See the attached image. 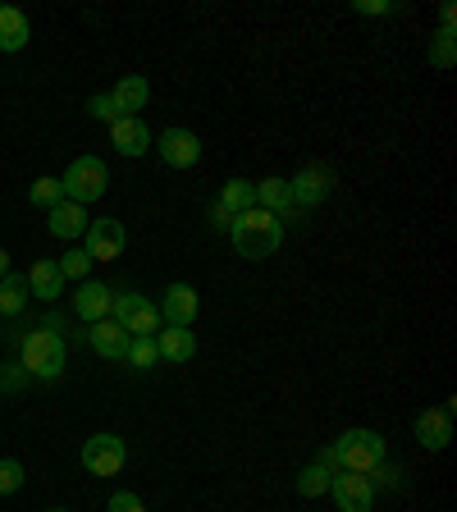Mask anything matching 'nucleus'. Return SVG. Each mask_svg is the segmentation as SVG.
Listing matches in <instances>:
<instances>
[{
    "mask_svg": "<svg viewBox=\"0 0 457 512\" xmlns=\"http://www.w3.org/2000/svg\"><path fill=\"white\" fill-rule=\"evenodd\" d=\"M106 512H147V508H142V499H138V494H115V499H110L106 503Z\"/></svg>",
    "mask_w": 457,
    "mask_h": 512,
    "instance_id": "32",
    "label": "nucleus"
},
{
    "mask_svg": "<svg viewBox=\"0 0 457 512\" xmlns=\"http://www.w3.org/2000/svg\"><path fill=\"white\" fill-rule=\"evenodd\" d=\"M46 512H69V508H46Z\"/></svg>",
    "mask_w": 457,
    "mask_h": 512,
    "instance_id": "37",
    "label": "nucleus"
},
{
    "mask_svg": "<svg viewBox=\"0 0 457 512\" xmlns=\"http://www.w3.org/2000/svg\"><path fill=\"white\" fill-rule=\"evenodd\" d=\"M366 480H371V490H389V485H398V467L394 462H375V467L366 471Z\"/></svg>",
    "mask_w": 457,
    "mask_h": 512,
    "instance_id": "31",
    "label": "nucleus"
},
{
    "mask_svg": "<svg viewBox=\"0 0 457 512\" xmlns=\"http://www.w3.org/2000/svg\"><path fill=\"white\" fill-rule=\"evenodd\" d=\"M87 339H92V348L101 352V357H106V362H124V352H128V334L119 330L115 320H96L92 325V334H87Z\"/></svg>",
    "mask_w": 457,
    "mask_h": 512,
    "instance_id": "16",
    "label": "nucleus"
},
{
    "mask_svg": "<svg viewBox=\"0 0 457 512\" xmlns=\"http://www.w3.org/2000/svg\"><path fill=\"white\" fill-rule=\"evenodd\" d=\"M124 439L110 435V430H101V435H92L83 444V467L92 471V476H119V467H124Z\"/></svg>",
    "mask_w": 457,
    "mask_h": 512,
    "instance_id": "6",
    "label": "nucleus"
},
{
    "mask_svg": "<svg viewBox=\"0 0 457 512\" xmlns=\"http://www.w3.org/2000/svg\"><path fill=\"white\" fill-rule=\"evenodd\" d=\"M23 279H28L32 298H42V302H55L64 293V275H60V266H55V261H37V266H32Z\"/></svg>",
    "mask_w": 457,
    "mask_h": 512,
    "instance_id": "19",
    "label": "nucleus"
},
{
    "mask_svg": "<svg viewBox=\"0 0 457 512\" xmlns=\"http://www.w3.org/2000/svg\"><path fill=\"white\" fill-rule=\"evenodd\" d=\"M156 147H160V160H165L170 170H188V165L202 160V138H197L192 128H165Z\"/></svg>",
    "mask_w": 457,
    "mask_h": 512,
    "instance_id": "9",
    "label": "nucleus"
},
{
    "mask_svg": "<svg viewBox=\"0 0 457 512\" xmlns=\"http://www.w3.org/2000/svg\"><path fill=\"white\" fill-rule=\"evenodd\" d=\"M110 96H115V106L124 110V115H138V110L151 101V83L142 74H128V78H119Z\"/></svg>",
    "mask_w": 457,
    "mask_h": 512,
    "instance_id": "21",
    "label": "nucleus"
},
{
    "mask_svg": "<svg viewBox=\"0 0 457 512\" xmlns=\"http://www.w3.org/2000/svg\"><path fill=\"white\" fill-rule=\"evenodd\" d=\"M46 215H51V224H46V229H51L55 238H78V234H87V224H92L78 202H60V206H51Z\"/></svg>",
    "mask_w": 457,
    "mask_h": 512,
    "instance_id": "20",
    "label": "nucleus"
},
{
    "mask_svg": "<svg viewBox=\"0 0 457 512\" xmlns=\"http://www.w3.org/2000/svg\"><path fill=\"white\" fill-rule=\"evenodd\" d=\"M55 266H60L64 284H69V279H78V284H83V279L92 275V256H87L83 247H69V252H64V261H55Z\"/></svg>",
    "mask_w": 457,
    "mask_h": 512,
    "instance_id": "27",
    "label": "nucleus"
},
{
    "mask_svg": "<svg viewBox=\"0 0 457 512\" xmlns=\"http://www.w3.org/2000/svg\"><path fill=\"white\" fill-rule=\"evenodd\" d=\"M23 371L37 375V380H55L64 375V339L46 325V330H32L23 339Z\"/></svg>",
    "mask_w": 457,
    "mask_h": 512,
    "instance_id": "5",
    "label": "nucleus"
},
{
    "mask_svg": "<svg viewBox=\"0 0 457 512\" xmlns=\"http://www.w3.org/2000/svg\"><path fill=\"white\" fill-rule=\"evenodd\" d=\"M229 243H234V252L247 256V261H266V256H275L279 247H284V220L256 206V211L238 215V220L229 224Z\"/></svg>",
    "mask_w": 457,
    "mask_h": 512,
    "instance_id": "1",
    "label": "nucleus"
},
{
    "mask_svg": "<svg viewBox=\"0 0 457 512\" xmlns=\"http://www.w3.org/2000/svg\"><path fill=\"white\" fill-rule=\"evenodd\" d=\"M352 10H357V14H389L394 5H389V0H357Z\"/></svg>",
    "mask_w": 457,
    "mask_h": 512,
    "instance_id": "33",
    "label": "nucleus"
},
{
    "mask_svg": "<svg viewBox=\"0 0 457 512\" xmlns=\"http://www.w3.org/2000/svg\"><path fill=\"white\" fill-rule=\"evenodd\" d=\"M197 311H202V302H197V288L192 284H170L165 288V302H160V320H165V325L188 330L192 320H197Z\"/></svg>",
    "mask_w": 457,
    "mask_h": 512,
    "instance_id": "12",
    "label": "nucleus"
},
{
    "mask_svg": "<svg viewBox=\"0 0 457 512\" xmlns=\"http://www.w3.org/2000/svg\"><path fill=\"white\" fill-rule=\"evenodd\" d=\"M28 202L32 206H42V211H51V206H60L64 202V183L55 179V174H42V179L28 188Z\"/></svg>",
    "mask_w": 457,
    "mask_h": 512,
    "instance_id": "24",
    "label": "nucleus"
},
{
    "mask_svg": "<svg viewBox=\"0 0 457 512\" xmlns=\"http://www.w3.org/2000/svg\"><path fill=\"white\" fill-rule=\"evenodd\" d=\"M384 453H389V444H384L380 430H343V435L334 439V458H339V467L357 471V476H366L375 462H384Z\"/></svg>",
    "mask_w": 457,
    "mask_h": 512,
    "instance_id": "3",
    "label": "nucleus"
},
{
    "mask_svg": "<svg viewBox=\"0 0 457 512\" xmlns=\"http://www.w3.org/2000/svg\"><path fill=\"white\" fill-rule=\"evenodd\" d=\"M256 206L270 215H279V220H288V215L298 211L293 206V192H288V179H261L256 183Z\"/></svg>",
    "mask_w": 457,
    "mask_h": 512,
    "instance_id": "17",
    "label": "nucleus"
},
{
    "mask_svg": "<svg viewBox=\"0 0 457 512\" xmlns=\"http://www.w3.org/2000/svg\"><path fill=\"white\" fill-rule=\"evenodd\" d=\"M110 302H115V293H110L106 284H96V279H83L74 293V311H78V320H87V325L110 320Z\"/></svg>",
    "mask_w": 457,
    "mask_h": 512,
    "instance_id": "14",
    "label": "nucleus"
},
{
    "mask_svg": "<svg viewBox=\"0 0 457 512\" xmlns=\"http://www.w3.org/2000/svg\"><path fill=\"white\" fill-rule=\"evenodd\" d=\"M110 320H115L128 339H156L160 325H165V320H160V307L147 302L142 293H115V302H110Z\"/></svg>",
    "mask_w": 457,
    "mask_h": 512,
    "instance_id": "2",
    "label": "nucleus"
},
{
    "mask_svg": "<svg viewBox=\"0 0 457 512\" xmlns=\"http://www.w3.org/2000/svg\"><path fill=\"white\" fill-rule=\"evenodd\" d=\"M330 499L339 503V512H371L375 490L371 480L357 476V471H339V476H330Z\"/></svg>",
    "mask_w": 457,
    "mask_h": 512,
    "instance_id": "10",
    "label": "nucleus"
},
{
    "mask_svg": "<svg viewBox=\"0 0 457 512\" xmlns=\"http://www.w3.org/2000/svg\"><path fill=\"white\" fill-rule=\"evenodd\" d=\"M10 275V252H5V247H0V279Z\"/></svg>",
    "mask_w": 457,
    "mask_h": 512,
    "instance_id": "36",
    "label": "nucleus"
},
{
    "mask_svg": "<svg viewBox=\"0 0 457 512\" xmlns=\"http://www.w3.org/2000/svg\"><path fill=\"white\" fill-rule=\"evenodd\" d=\"M229 224H234V215H229L220 202H215V206H211V229H224V234H229Z\"/></svg>",
    "mask_w": 457,
    "mask_h": 512,
    "instance_id": "34",
    "label": "nucleus"
},
{
    "mask_svg": "<svg viewBox=\"0 0 457 512\" xmlns=\"http://www.w3.org/2000/svg\"><path fill=\"white\" fill-rule=\"evenodd\" d=\"M215 202L224 206V211L234 215H247V211H256V183H247V179H224V188H220V197Z\"/></svg>",
    "mask_w": 457,
    "mask_h": 512,
    "instance_id": "22",
    "label": "nucleus"
},
{
    "mask_svg": "<svg viewBox=\"0 0 457 512\" xmlns=\"http://www.w3.org/2000/svg\"><path fill=\"white\" fill-rule=\"evenodd\" d=\"M416 444L430 448V453H444L453 444V412L448 407H426V412L416 416Z\"/></svg>",
    "mask_w": 457,
    "mask_h": 512,
    "instance_id": "11",
    "label": "nucleus"
},
{
    "mask_svg": "<svg viewBox=\"0 0 457 512\" xmlns=\"http://www.w3.org/2000/svg\"><path fill=\"white\" fill-rule=\"evenodd\" d=\"M288 192H293V206L311 211V206H320L334 192V170L330 165H307V170H298L288 179Z\"/></svg>",
    "mask_w": 457,
    "mask_h": 512,
    "instance_id": "7",
    "label": "nucleus"
},
{
    "mask_svg": "<svg viewBox=\"0 0 457 512\" xmlns=\"http://www.w3.org/2000/svg\"><path fill=\"white\" fill-rule=\"evenodd\" d=\"M64 202H101V192L110 188V170H106V160L101 156H78L69 170H64Z\"/></svg>",
    "mask_w": 457,
    "mask_h": 512,
    "instance_id": "4",
    "label": "nucleus"
},
{
    "mask_svg": "<svg viewBox=\"0 0 457 512\" xmlns=\"http://www.w3.org/2000/svg\"><path fill=\"white\" fill-rule=\"evenodd\" d=\"M453 19H457V5L444 0V5H439V28H453Z\"/></svg>",
    "mask_w": 457,
    "mask_h": 512,
    "instance_id": "35",
    "label": "nucleus"
},
{
    "mask_svg": "<svg viewBox=\"0 0 457 512\" xmlns=\"http://www.w3.org/2000/svg\"><path fill=\"white\" fill-rule=\"evenodd\" d=\"M124 362H128V366H138V371H151V366L160 362L156 339H133V343H128V352H124Z\"/></svg>",
    "mask_w": 457,
    "mask_h": 512,
    "instance_id": "28",
    "label": "nucleus"
},
{
    "mask_svg": "<svg viewBox=\"0 0 457 512\" xmlns=\"http://www.w3.org/2000/svg\"><path fill=\"white\" fill-rule=\"evenodd\" d=\"M87 115L92 119H101V124H119V119H124V110L115 106V96H92V101H87Z\"/></svg>",
    "mask_w": 457,
    "mask_h": 512,
    "instance_id": "29",
    "label": "nucleus"
},
{
    "mask_svg": "<svg viewBox=\"0 0 457 512\" xmlns=\"http://www.w3.org/2000/svg\"><path fill=\"white\" fill-rule=\"evenodd\" d=\"M156 348H160V362L183 366V362H192V357H197V334L179 330V325H160Z\"/></svg>",
    "mask_w": 457,
    "mask_h": 512,
    "instance_id": "15",
    "label": "nucleus"
},
{
    "mask_svg": "<svg viewBox=\"0 0 457 512\" xmlns=\"http://www.w3.org/2000/svg\"><path fill=\"white\" fill-rule=\"evenodd\" d=\"M110 147L119 156H142L151 151V128L142 124V115H124L119 124H110Z\"/></svg>",
    "mask_w": 457,
    "mask_h": 512,
    "instance_id": "13",
    "label": "nucleus"
},
{
    "mask_svg": "<svg viewBox=\"0 0 457 512\" xmlns=\"http://www.w3.org/2000/svg\"><path fill=\"white\" fill-rule=\"evenodd\" d=\"M453 37H457V28H439L435 32V46H430V64H435V69H453V64H457Z\"/></svg>",
    "mask_w": 457,
    "mask_h": 512,
    "instance_id": "26",
    "label": "nucleus"
},
{
    "mask_svg": "<svg viewBox=\"0 0 457 512\" xmlns=\"http://www.w3.org/2000/svg\"><path fill=\"white\" fill-rule=\"evenodd\" d=\"M128 247V229L119 220H92L87 224V247L83 252L92 256V261H119Z\"/></svg>",
    "mask_w": 457,
    "mask_h": 512,
    "instance_id": "8",
    "label": "nucleus"
},
{
    "mask_svg": "<svg viewBox=\"0 0 457 512\" xmlns=\"http://www.w3.org/2000/svg\"><path fill=\"white\" fill-rule=\"evenodd\" d=\"M32 37V23L23 10H14V5H0V51H23Z\"/></svg>",
    "mask_w": 457,
    "mask_h": 512,
    "instance_id": "18",
    "label": "nucleus"
},
{
    "mask_svg": "<svg viewBox=\"0 0 457 512\" xmlns=\"http://www.w3.org/2000/svg\"><path fill=\"white\" fill-rule=\"evenodd\" d=\"M23 480H28V471H23V462H14V458H0V494H14V490H23Z\"/></svg>",
    "mask_w": 457,
    "mask_h": 512,
    "instance_id": "30",
    "label": "nucleus"
},
{
    "mask_svg": "<svg viewBox=\"0 0 457 512\" xmlns=\"http://www.w3.org/2000/svg\"><path fill=\"white\" fill-rule=\"evenodd\" d=\"M298 494H307V499H320V494H330V471L320 467V462L302 467V471H298Z\"/></svg>",
    "mask_w": 457,
    "mask_h": 512,
    "instance_id": "25",
    "label": "nucleus"
},
{
    "mask_svg": "<svg viewBox=\"0 0 457 512\" xmlns=\"http://www.w3.org/2000/svg\"><path fill=\"white\" fill-rule=\"evenodd\" d=\"M23 307H28V279L10 270V275L0 279V316H19Z\"/></svg>",
    "mask_w": 457,
    "mask_h": 512,
    "instance_id": "23",
    "label": "nucleus"
}]
</instances>
